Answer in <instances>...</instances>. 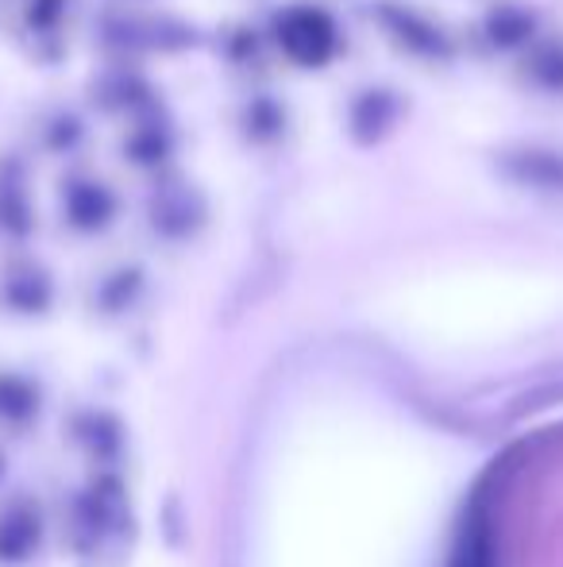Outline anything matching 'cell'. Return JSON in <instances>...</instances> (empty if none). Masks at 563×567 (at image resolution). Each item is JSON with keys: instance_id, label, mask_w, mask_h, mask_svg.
I'll use <instances>...</instances> for the list:
<instances>
[{"instance_id": "obj_1", "label": "cell", "mask_w": 563, "mask_h": 567, "mask_svg": "<svg viewBox=\"0 0 563 567\" xmlns=\"http://www.w3.org/2000/svg\"><path fill=\"white\" fill-rule=\"evenodd\" d=\"M274 43L293 66L301 70H321L336 59L340 51V31L324 8L316 4H290L274 16Z\"/></svg>"}, {"instance_id": "obj_2", "label": "cell", "mask_w": 563, "mask_h": 567, "mask_svg": "<svg viewBox=\"0 0 563 567\" xmlns=\"http://www.w3.org/2000/svg\"><path fill=\"white\" fill-rule=\"evenodd\" d=\"M498 171L513 178L518 186L549 189V194H563V155L549 147H513L498 155Z\"/></svg>"}, {"instance_id": "obj_3", "label": "cell", "mask_w": 563, "mask_h": 567, "mask_svg": "<svg viewBox=\"0 0 563 567\" xmlns=\"http://www.w3.org/2000/svg\"><path fill=\"white\" fill-rule=\"evenodd\" d=\"M383 23L394 35V43H402L406 51L425 54V59H444L448 54V35L436 28L428 16H421L409 4H383Z\"/></svg>"}, {"instance_id": "obj_4", "label": "cell", "mask_w": 563, "mask_h": 567, "mask_svg": "<svg viewBox=\"0 0 563 567\" xmlns=\"http://www.w3.org/2000/svg\"><path fill=\"white\" fill-rule=\"evenodd\" d=\"M394 120H398V101H394V93H386V90L359 93L352 105V135L359 143H375L390 132Z\"/></svg>"}, {"instance_id": "obj_5", "label": "cell", "mask_w": 563, "mask_h": 567, "mask_svg": "<svg viewBox=\"0 0 563 567\" xmlns=\"http://www.w3.org/2000/svg\"><path fill=\"white\" fill-rule=\"evenodd\" d=\"M116 202L101 182H70L66 186V213L77 228H105Z\"/></svg>"}, {"instance_id": "obj_6", "label": "cell", "mask_w": 563, "mask_h": 567, "mask_svg": "<svg viewBox=\"0 0 563 567\" xmlns=\"http://www.w3.org/2000/svg\"><path fill=\"white\" fill-rule=\"evenodd\" d=\"M487 39L494 47H502V51H510V47H525L536 39V16L529 12V8L521 4H498L487 12Z\"/></svg>"}, {"instance_id": "obj_7", "label": "cell", "mask_w": 563, "mask_h": 567, "mask_svg": "<svg viewBox=\"0 0 563 567\" xmlns=\"http://www.w3.org/2000/svg\"><path fill=\"white\" fill-rule=\"evenodd\" d=\"M525 78L541 90H563V39H536L525 54Z\"/></svg>"}, {"instance_id": "obj_8", "label": "cell", "mask_w": 563, "mask_h": 567, "mask_svg": "<svg viewBox=\"0 0 563 567\" xmlns=\"http://www.w3.org/2000/svg\"><path fill=\"white\" fill-rule=\"evenodd\" d=\"M0 220L12 231L28 228V189H23V166L15 158L0 163Z\"/></svg>"}, {"instance_id": "obj_9", "label": "cell", "mask_w": 563, "mask_h": 567, "mask_svg": "<svg viewBox=\"0 0 563 567\" xmlns=\"http://www.w3.org/2000/svg\"><path fill=\"white\" fill-rule=\"evenodd\" d=\"M279 127H282V113L271 105V101H256V105L248 109V132L256 135V140L279 135Z\"/></svg>"}, {"instance_id": "obj_10", "label": "cell", "mask_w": 563, "mask_h": 567, "mask_svg": "<svg viewBox=\"0 0 563 567\" xmlns=\"http://www.w3.org/2000/svg\"><path fill=\"white\" fill-rule=\"evenodd\" d=\"M128 151H132V155H136V163H158V158L166 155V143L158 140L155 127H139V132L132 135Z\"/></svg>"}, {"instance_id": "obj_11", "label": "cell", "mask_w": 563, "mask_h": 567, "mask_svg": "<svg viewBox=\"0 0 563 567\" xmlns=\"http://www.w3.org/2000/svg\"><path fill=\"white\" fill-rule=\"evenodd\" d=\"M62 16V0H31V28H54V20Z\"/></svg>"}]
</instances>
